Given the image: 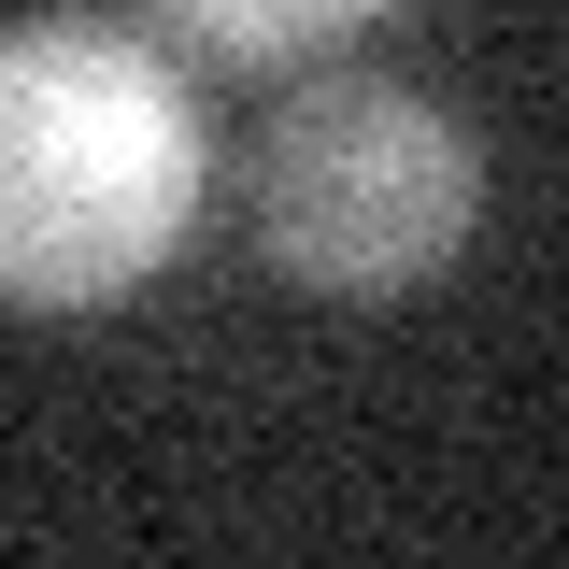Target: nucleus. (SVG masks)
<instances>
[{"instance_id": "f257e3e1", "label": "nucleus", "mask_w": 569, "mask_h": 569, "mask_svg": "<svg viewBox=\"0 0 569 569\" xmlns=\"http://www.w3.org/2000/svg\"><path fill=\"white\" fill-rule=\"evenodd\" d=\"M200 213V100L114 29H0V299H129Z\"/></svg>"}, {"instance_id": "f03ea898", "label": "nucleus", "mask_w": 569, "mask_h": 569, "mask_svg": "<svg viewBox=\"0 0 569 569\" xmlns=\"http://www.w3.org/2000/svg\"><path fill=\"white\" fill-rule=\"evenodd\" d=\"M257 213H271V257L299 284L399 299V284H427L470 242V142L413 86H313V100H284V129H271Z\"/></svg>"}, {"instance_id": "7ed1b4c3", "label": "nucleus", "mask_w": 569, "mask_h": 569, "mask_svg": "<svg viewBox=\"0 0 569 569\" xmlns=\"http://www.w3.org/2000/svg\"><path fill=\"white\" fill-rule=\"evenodd\" d=\"M200 43H228V58H299V43H342L356 14H385V0H171Z\"/></svg>"}]
</instances>
